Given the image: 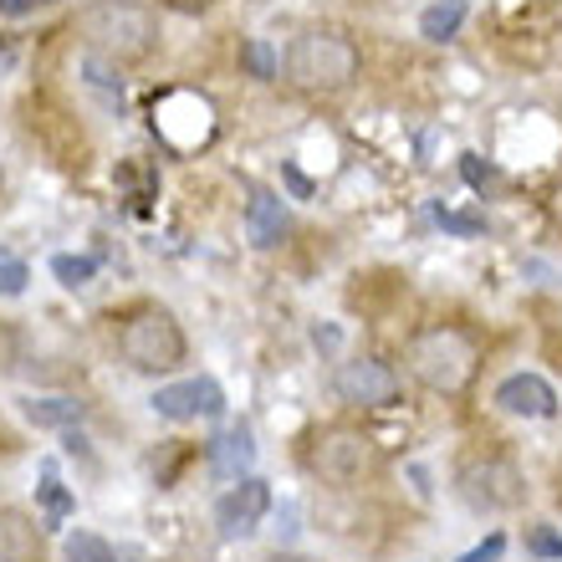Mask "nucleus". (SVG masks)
Segmentation results:
<instances>
[{
    "label": "nucleus",
    "mask_w": 562,
    "mask_h": 562,
    "mask_svg": "<svg viewBox=\"0 0 562 562\" xmlns=\"http://www.w3.org/2000/svg\"><path fill=\"white\" fill-rule=\"evenodd\" d=\"M26 281H31L26 261H21V256H11L5 246H0V296H21V292H26Z\"/></svg>",
    "instance_id": "obj_20"
},
{
    "label": "nucleus",
    "mask_w": 562,
    "mask_h": 562,
    "mask_svg": "<svg viewBox=\"0 0 562 562\" xmlns=\"http://www.w3.org/2000/svg\"><path fill=\"white\" fill-rule=\"evenodd\" d=\"M267 562H312V558H296V552H271Z\"/></svg>",
    "instance_id": "obj_26"
},
{
    "label": "nucleus",
    "mask_w": 562,
    "mask_h": 562,
    "mask_svg": "<svg viewBox=\"0 0 562 562\" xmlns=\"http://www.w3.org/2000/svg\"><path fill=\"white\" fill-rule=\"evenodd\" d=\"M148 404H154V415L159 419L184 425V419H215L225 409V394H221L215 379H184V384H164Z\"/></svg>",
    "instance_id": "obj_8"
},
{
    "label": "nucleus",
    "mask_w": 562,
    "mask_h": 562,
    "mask_svg": "<svg viewBox=\"0 0 562 562\" xmlns=\"http://www.w3.org/2000/svg\"><path fill=\"white\" fill-rule=\"evenodd\" d=\"M0 11H5V15H26V11H36V0H0Z\"/></svg>",
    "instance_id": "obj_25"
},
{
    "label": "nucleus",
    "mask_w": 562,
    "mask_h": 562,
    "mask_svg": "<svg viewBox=\"0 0 562 562\" xmlns=\"http://www.w3.org/2000/svg\"><path fill=\"white\" fill-rule=\"evenodd\" d=\"M119 353L134 373H175L190 353V342H184V327L175 323V312L134 307L119 327Z\"/></svg>",
    "instance_id": "obj_4"
},
{
    "label": "nucleus",
    "mask_w": 562,
    "mask_h": 562,
    "mask_svg": "<svg viewBox=\"0 0 562 562\" xmlns=\"http://www.w3.org/2000/svg\"><path fill=\"white\" fill-rule=\"evenodd\" d=\"M240 67H246V72L251 77H261V82H267V77H277V52H271L267 42H261V36H256V42H246L240 46Z\"/></svg>",
    "instance_id": "obj_17"
},
{
    "label": "nucleus",
    "mask_w": 562,
    "mask_h": 562,
    "mask_svg": "<svg viewBox=\"0 0 562 562\" xmlns=\"http://www.w3.org/2000/svg\"><path fill=\"white\" fill-rule=\"evenodd\" d=\"M21 415L36 429H67L82 419V404L77 400H21Z\"/></svg>",
    "instance_id": "obj_14"
},
{
    "label": "nucleus",
    "mask_w": 562,
    "mask_h": 562,
    "mask_svg": "<svg viewBox=\"0 0 562 562\" xmlns=\"http://www.w3.org/2000/svg\"><path fill=\"white\" fill-rule=\"evenodd\" d=\"M502 552H506V537H502V532H491L486 542H481V548H471L465 558H456V562H496Z\"/></svg>",
    "instance_id": "obj_23"
},
{
    "label": "nucleus",
    "mask_w": 562,
    "mask_h": 562,
    "mask_svg": "<svg viewBox=\"0 0 562 562\" xmlns=\"http://www.w3.org/2000/svg\"><path fill=\"white\" fill-rule=\"evenodd\" d=\"M460 169H465V179H471L475 190H486V169H481V159H475V154H465V159H460Z\"/></svg>",
    "instance_id": "obj_24"
},
{
    "label": "nucleus",
    "mask_w": 562,
    "mask_h": 562,
    "mask_svg": "<svg viewBox=\"0 0 562 562\" xmlns=\"http://www.w3.org/2000/svg\"><path fill=\"white\" fill-rule=\"evenodd\" d=\"M36 5H52V0H36Z\"/></svg>",
    "instance_id": "obj_27"
},
{
    "label": "nucleus",
    "mask_w": 562,
    "mask_h": 562,
    "mask_svg": "<svg viewBox=\"0 0 562 562\" xmlns=\"http://www.w3.org/2000/svg\"><path fill=\"white\" fill-rule=\"evenodd\" d=\"M475 363H481L475 342L460 327H425L409 342V373H415L429 394H445V400H456V394L471 389Z\"/></svg>",
    "instance_id": "obj_3"
},
{
    "label": "nucleus",
    "mask_w": 562,
    "mask_h": 562,
    "mask_svg": "<svg viewBox=\"0 0 562 562\" xmlns=\"http://www.w3.org/2000/svg\"><path fill=\"white\" fill-rule=\"evenodd\" d=\"M440 225L450 236H486V221L481 215H456V210H440Z\"/></svg>",
    "instance_id": "obj_22"
},
{
    "label": "nucleus",
    "mask_w": 562,
    "mask_h": 562,
    "mask_svg": "<svg viewBox=\"0 0 562 562\" xmlns=\"http://www.w3.org/2000/svg\"><path fill=\"white\" fill-rule=\"evenodd\" d=\"M286 82L296 92H342L358 77V46L342 36V31H302L292 46H286Z\"/></svg>",
    "instance_id": "obj_2"
},
{
    "label": "nucleus",
    "mask_w": 562,
    "mask_h": 562,
    "mask_svg": "<svg viewBox=\"0 0 562 562\" xmlns=\"http://www.w3.org/2000/svg\"><path fill=\"white\" fill-rule=\"evenodd\" d=\"M456 486L471 512H517L527 502V475L506 456H471L456 471Z\"/></svg>",
    "instance_id": "obj_6"
},
{
    "label": "nucleus",
    "mask_w": 562,
    "mask_h": 562,
    "mask_svg": "<svg viewBox=\"0 0 562 562\" xmlns=\"http://www.w3.org/2000/svg\"><path fill=\"white\" fill-rule=\"evenodd\" d=\"M77 36L108 61H144L159 46V15L138 0H92L77 15Z\"/></svg>",
    "instance_id": "obj_1"
},
{
    "label": "nucleus",
    "mask_w": 562,
    "mask_h": 562,
    "mask_svg": "<svg viewBox=\"0 0 562 562\" xmlns=\"http://www.w3.org/2000/svg\"><path fill=\"white\" fill-rule=\"evenodd\" d=\"M496 404L517 419L558 415V394H552V384L542 373H512V379H502V384H496Z\"/></svg>",
    "instance_id": "obj_10"
},
{
    "label": "nucleus",
    "mask_w": 562,
    "mask_h": 562,
    "mask_svg": "<svg viewBox=\"0 0 562 562\" xmlns=\"http://www.w3.org/2000/svg\"><path fill=\"white\" fill-rule=\"evenodd\" d=\"M267 506H271V491L267 481H240V486H231L221 496V506H215V521H221V532L225 537H251L256 527H261V517H267Z\"/></svg>",
    "instance_id": "obj_9"
},
{
    "label": "nucleus",
    "mask_w": 562,
    "mask_h": 562,
    "mask_svg": "<svg viewBox=\"0 0 562 562\" xmlns=\"http://www.w3.org/2000/svg\"><path fill=\"white\" fill-rule=\"evenodd\" d=\"M342 404H353V409H389V404H400V373L379 363V358H348L333 379Z\"/></svg>",
    "instance_id": "obj_7"
},
{
    "label": "nucleus",
    "mask_w": 562,
    "mask_h": 562,
    "mask_svg": "<svg viewBox=\"0 0 562 562\" xmlns=\"http://www.w3.org/2000/svg\"><path fill=\"white\" fill-rule=\"evenodd\" d=\"M0 562H46V532L15 506H0Z\"/></svg>",
    "instance_id": "obj_11"
},
{
    "label": "nucleus",
    "mask_w": 562,
    "mask_h": 562,
    "mask_svg": "<svg viewBox=\"0 0 562 562\" xmlns=\"http://www.w3.org/2000/svg\"><path fill=\"white\" fill-rule=\"evenodd\" d=\"M0 184H5V169H0Z\"/></svg>",
    "instance_id": "obj_28"
},
{
    "label": "nucleus",
    "mask_w": 562,
    "mask_h": 562,
    "mask_svg": "<svg viewBox=\"0 0 562 562\" xmlns=\"http://www.w3.org/2000/svg\"><path fill=\"white\" fill-rule=\"evenodd\" d=\"M67 558H72V562H119V558H113V548H108L103 537H92V532H72V537H67Z\"/></svg>",
    "instance_id": "obj_19"
},
{
    "label": "nucleus",
    "mask_w": 562,
    "mask_h": 562,
    "mask_svg": "<svg viewBox=\"0 0 562 562\" xmlns=\"http://www.w3.org/2000/svg\"><path fill=\"white\" fill-rule=\"evenodd\" d=\"M527 552H532V558L558 562V558H562V532H558V527H548V521L527 527Z\"/></svg>",
    "instance_id": "obj_21"
},
{
    "label": "nucleus",
    "mask_w": 562,
    "mask_h": 562,
    "mask_svg": "<svg viewBox=\"0 0 562 562\" xmlns=\"http://www.w3.org/2000/svg\"><path fill=\"white\" fill-rule=\"evenodd\" d=\"M42 506H46V517L52 521H61L67 517V512H72V496H67V491H61V481H57V465H46L42 471Z\"/></svg>",
    "instance_id": "obj_18"
},
{
    "label": "nucleus",
    "mask_w": 562,
    "mask_h": 562,
    "mask_svg": "<svg viewBox=\"0 0 562 562\" xmlns=\"http://www.w3.org/2000/svg\"><path fill=\"white\" fill-rule=\"evenodd\" d=\"M379 465H384V450L358 425H327L307 445V471L327 486H363L369 475H379Z\"/></svg>",
    "instance_id": "obj_5"
},
{
    "label": "nucleus",
    "mask_w": 562,
    "mask_h": 562,
    "mask_svg": "<svg viewBox=\"0 0 562 562\" xmlns=\"http://www.w3.org/2000/svg\"><path fill=\"white\" fill-rule=\"evenodd\" d=\"M246 231H251L256 246H277L281 231H286V215H281V200L267 190H251V205H246Z\"/></svg>",
    "instance_id": "obj_13"
},
{
    "label": "nucleus",
    "mask_w": 562,
    "mask_h": 562,
    "mask_svg": "<svg viewBox=\"0 0 562 562\" xmlns=\"http://www.w3.org/2000/svg\"><path fill=\"white\" fill-rule=\"evenodd\" d=\"M465 21V0H435L425 15H419V36L425 42H450Z\"/></svg>",
    "instance_id": "obj_15"
},
{
    "label": "nucleus",
    "mask_w": 562,
    "mask_h": 562,
    "mask_svg": "<svg viewBox=\"0 0 562 562\" xmlns=\"http://www.w3.org/2000/svg\"><path fill=\"white\" fill-rule=\"evenodd\" d=\"M92 271H98L92 256H52V277H57L61 286H88Z\"/></svg>",
    "instance_id": "obj_16"
},
{
    "label": "nucleus",
    "mask_w": 562,
    "mask_h": 562,
    "mask_svg": "<svg viewBox=\"0 0 562 562\" xmlns=\"http://www.w3.org/2000/svg\"><path fill=\"white\" fill-rule=\"evenodd\" d=\"M251 460H256V440L246 425L225 429L221 440L210 445V465H215V475H225V481H240V475L251 471Z\"/></svg>",
    "instance_id": "obj_12"
}]
</instances>
